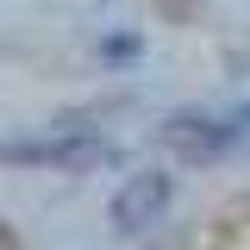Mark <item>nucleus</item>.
I'll list each match as a JSON object with an SVG mask.
<instances>
[{
  "mask_svg": "<svg viewBox=\"0 0 250 250\" xmlns=\"http://www.w3.org/2000/svg\"><path fill=\"white\" fill-rule=\"evenodd\" d=\"M94 156H106V144L94 131H82V125H62L57 138L6 144V163H62V169H75V163H94Z\"/></svg>",
  "mask_w": 250,
  "mask_h": 250,
  "instance_id": "f257e3e1",
  "label": "nucleus"
},
{
  "mask_svg": "<svg viewBox=\"0 0 250 250\" xmlns=\"http://www.w3.org/2000/svg\"><path fill=\"white\" fill-rule=\"evenodd\" d=\"M163 207H169V175H131V182L113 194V225H119V231H138V225H150Z\"/></svg>",
  "mask_w": 250,
  "mask_h": 250,
  "instance_id": "f03ea898",
  "label": "nucleus"
},
{
  "mask_svg": "<svg viewBox=\"0 0 250 250\" xmlns=\"http://www.w3.org/2000/svg\"><path fill=\"white\" fill-rule=\"evenodd\" d=\"M106 57L125 62V57H138V38H106Z\"/></svg>",
  "mask_w": 250,
  "mask_h": 250,
  "instance_id": "7ed1b4c3",
  "label": "nucleus"
}]
</instances>
